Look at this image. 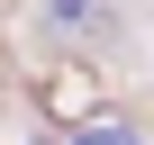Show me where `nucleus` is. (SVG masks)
<instances>
[{
  "label": "nucleus",
  "instance_id": "nucleus-1",
  "mask_svg": "<svg viewBox=\"0 0 154 145\" xmlns=\"http://www.w3.org/2000/svg\"><path fill=\"white\" fill-rule=\"evenodd\" d=\"M72 145H145V136L118 127V118H100V127H72Z\"/></svg>",
  "mask_w": 154,
  "mask_h": 145
}]
</instances>
